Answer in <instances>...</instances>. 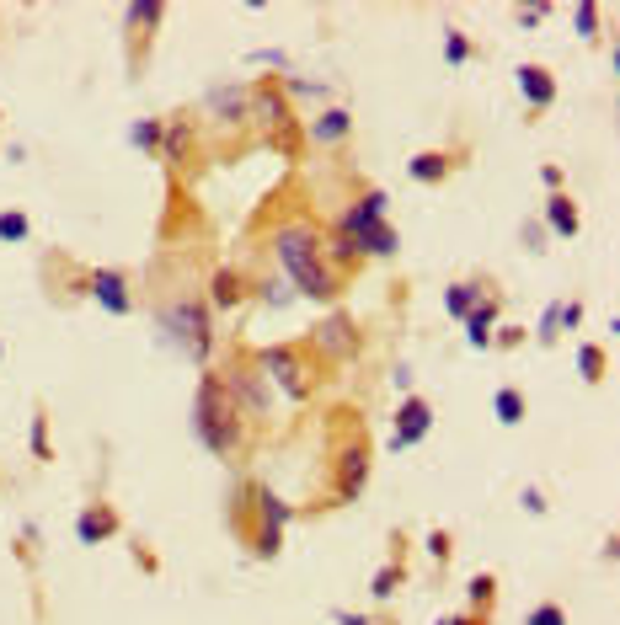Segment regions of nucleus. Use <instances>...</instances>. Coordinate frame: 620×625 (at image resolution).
<instances>
[{
    "mask_svg": "<svg viewBox=\"0 0 620 625\" xmlns=\"http://www.w3.org/2000/svg\"><path fill=\"white\" fill-rule=\"evenodd\" d=\"M273 257H278V268L289 273V284L305 294V300H316V305H337L348 294V284L332 273V262H327V230H321L316 220H294L284 225L273 236Z\"/></svg>",
    "mask_w": 620,
    "mask_h": 625,
    "instance_id": "f257e3e1",
    "label": "nucleus"
},
{
    "mask_svg": "<svg viewBox=\"0 0 620 625\" xmlns=\"http://www.w3.org/2000/svg\"><path fill=\"white\" fill-rule=\"evenodd\" d=\"M188 423H193V439L220 460H246V449H252V423L241 417V406L230 401V390H225V380L214 369L198 374Z\"/></svg>",
    "mask_w": 620,
    "mask_h": 625,
    "instance_id": "f03ea898",
    "label": "nucleus"
},
{
    "mask_svg": "<svg viewBox=\"0 0 620 625\" xmlns=\"http://www.w3.org/2000/svg\"><path fill=\"white\" fill-rule=\"evenodd\" d=\"M294 519V508L278 497L268 481L246 476L241 497H230V535H236L257 561H278L284 556V529Z\"/></svg>",
    "mask_w": 620,
    "mask_h": 625,
    "instance_id": "7ed1b4c3",
    "label": "nucleus"
},
{
    "mask_svg": "<svg viewBox=\"0 0 620 625\" xmlns=\"http://www.w3.org/2000/svg\"><path fill=\"white\" fill-rule=\"evenodd\" d=\"M337 428L332 433V476H337V503H353L364 497L369 487V460H375V444H369V428L359 423V412H337Z\"/></svg>",
    "mask_w": 620,
    "mask_h": 625,
    "instance_id": "20e7f679",
    "label": "nucleus"
},
{
    "mask_svg": "<svg viewBox=\"0 0 620 625\" xmlns=\"http://www.w3.org/2000/svg\"><path fill=\"white\" fill-rule=\"evenodd\" d=\"M161 326H166V337H172L188 358L209 364V353H214V310H209L204 294H177L172 310L161 316Z\"/></svg>",
    "mask_w": 620,
    "mask_h": 625,
    "instance_id": "39448f33",
    "label": "nucleus"
},
{
    "mask_svg": "<svg viewBox=\"0 0 620 625\" xmlns=\"http://www.w3.org/2000/svg\"><path fill=\"white\" fill-rule=\"evenodd\" d=\"M310 342H278V348H252L257 358V369H262V380H268L273 390H289L294 401H305L310 390H316V369H310Z\"/></svg>",
    "mask_w": 620,
    "mask_h": 625,
    "instance_id": "423d86ee",
    "label": "nucleus"
},
{
    "mask_svg": "<svg viewBox=\"0 0 620 625\" xmlns=\"http://www.w3.org/2000/svg\"><path fill=\"white\" fill-rule=\"evenodd\" d=\"M225 380V390H230V401L241 406V417L252 428H262L268 423V412H273V385L262 380V369H257V358H252V348H241V353H230V369H214Z\"/></svg>",
    "mask_w": 620,
    "mask_h": 625,
    "instance_id": "0eeeda50",
    "label": "nucleus"
},
{
    "mask_svg": "<svg viewBox=\"0 0 620 625\" xmlns=\"http://www.w3.org/2000/svg\"><path fill=\"white\" fill-rule=\"evenodd\" d=\"M252 102H257V113L268 118V139L284 150V161H300L305 129L294 123V107H289V97H284V86H278V75H262V81L252 86Z\"/></svg>",
    "mask_w": 620,
    "mask_h": 625,
    "instance_id": "6e6552de",
    "label": "nucleus"
},
{
    "mask_svg": "<svg viewBox=\"0 0 620 625\" xmlns=\"http://www.w3.org/2000/svg\"><path fill=\"white\" fill-rule=\"evenodd\" d=\"M166 22V6H150V0H139V6L123 11V59H129V75L139 81L155 54V33H161Z\"/></svg>",
    "mask_w": 620,
    "mask_h": 625,
    "instance_id": "1a4fd4ad",
    "label": "nucleus"
},
{
    "mask_svg": "<svg viewBox=\"0 0 620 625\" xmlns=\"http://www.w3.org/2000/svg\"><path fill=\"white\" fill-rule=\"evenodd\" d=\"M123 535H129V524H123L118 503L107 492H91L81 503V513H75V540L81 545H107V540H123Z\"/></svg>",
    "mask_w": 620,
    "mask_h": 625,
    "instance_id": "9d476101",
    "label": "nucleus"
},
{
    "mask_svg": "<svg viewBox=\"0 0 620 625\" xmlns=\"http://www.w3.org/2000/svg\"><path fill=\"white\" fill-rule=\"evenodd\" d=\"M514 86H519V102H524V118H546L556 97H562V81H556L551 65H540V59H524V65L514 70Z\"/></svg>",
    "mask_w": 620,
    "mask_h": 625,
    "instance_id": "9b49d317",
    "label": "nucleus"
},
{
    "mask_svg": "<svg viewBox=\"0 0 620 625\" xmlns=\"http://www.w3.org/2000/svg\"><path fill=\"white\" fill-rule=\"evenodd\" d=\"M391 423H396L391 428V449H396V455H401V449H417L433 433V401L423 396V390H407Z\"/></svg>",
    "mask_w": 620,
    "mask_h": 625,
    "instance_id": "f8f14e48",
    "label": "nucleus"
},
{
    "mask_svg": "<svg viewBox=\"0 0 620 625\" xmlns=\"http://www.w3.org/2000/svg\"><path fill=\"white\" fill-rule=\"evenodd\" d=\"M86 294L97 300L107 316H134L139 300H134V284L123 268H86Z\"/></svg>",
    "mask_w": 620,
    "mask_h": 625,
    "instance_id": "ddd939ff",
    "label": "nucleus"
},
{
    "mask_svg": "<svg viewBox=\"0 0 620 625\" xmlns=\"http://www.w3.org/2000/svg\"><path fill=\"white\" fill-rule=\"evenodd\" d=\"M407 577H412V567H407V540H401V529H391V551H385V561L375 567V577H369V599L375 604H391L401 588H407Z\"/></svg>",
    "mask_w": 620,
    "mask_h": 625,
    "instance_id": "4468645a",
    "label": "nucleus"
},
{
    "mask_svg": "<svg viewBox=\"0 0 620 625\" xmlns=\"http://www.w3.org/2000/svg\"><path fill=\"white\" fill-rule=\"evenodd\" d=\"M465 155H471V150H449V145L417 150V155H407V177L423 182V187H444V182L465 166Z\"/></svg>",
    "mask_w": 620,
    "mask_h": 625,
    "instance_id": "2eb2a0df",
    "label": "nucleus"
},
{
    "mask_svg": "<svg viewBox=\"0 0 620 625\" xmlns=\"http://www.w3.org/2000/svg\"><path fill=\"white\" fill-rule=\"evenodd\" d=\"M503 284L492 273H465V278H455V284H444V316L449 321H465L476 305L487 300V294H498Z\"/></svg>",
    "mask_w": 620,
    "mask_h": 625,
    "instance_id": "dca6fc26",
    "label": "nucleus"
},
{
    "mask_svg": "<svg viewBox=\"0 0 620 625\" xmlns=\"http://www.w3.org/2000/svg\"><path fill=\"white\" fill-rule=\"evenodd\" d=\"M305 342H310L316 353H332V358H353V353L364 348V342H359V326H353V321L343 316V310H337L332 321H321V326H316V332H310Z\"/></svg>",
    "mask_w": 620,
    "mask_h": 625,
    "instance_id": "f3484780",
    "label": "nucleus"
},
{
    "mask_svg": "<svg viewBox=\"0 0 620 625\" xmlns=\"http://www.w3.org/2000/svg\"><path fill=\"white\" fill-rule=\"evenodd\" d=\"M305 139H310V145H321V150L348 145V139H353V113H348V107H321V113L305 123Z\"/></svg>",
    "mask_w": 620,
    "mask_h": 625,
    "instance_id": "a211bd4d",
    "label": "nucleus"
},
{
    "mask_svg": "<svg viewBox=\"0 0 620 625\" xmlns=\"http://www.w3.org/2000/svg\"><path fill=\"white\" fill-rule=\"evenodd\" d=\"M503 305H508V294L498 289V294H487V300L476 305L471 316H465V342H471L476 353H487L492 332H498V326H503Z\"/></svg>",
    "mask_w": 620,
    "mask_h": 625,
    "instance_id": "6ab92c4d",
    "label": "nucleus"
},
{
    "mask_svg": "<svg viewBox=\"0 0 620 625\" xmlns=\"http://www.w3.org/2000/svg\"><path fill=\"white\" fill-rule=\"evenodd\" d=\"M348 241L364 252V262H391V257L401 252V230H396L391 220H375V225H364L359 236H348Z\"/></svg>",
    "mask_w": 620,
    "mask_h": 625,
    "instance_id": "aec40b11",
    "label": "nucleus"
},
{
    "mask_svg": "<svg viewBox=\"0 0 620 625\" xmlns=\"http://www.w3.org/2000/svg\"><path fill=\"white\" fill-rule=\"evenodd\" d=\"M252 300V278H246L241 268H220L209 278V310H236Z\"/></svg>",
    "mask_w": 620,
    "mask_h": 625,
    "instance_id": "412c9836",
    "label": "nucleus"
},
{
    "mask_svg": "<svg viewBox=\"0 0 620 625\" xmlns=\"http://www.w3.org/2000/svg\"><path fill=\"white\" fill-rule=\"evenodd\" d=\"M546 225H551V236L578 241V236H583V209H578V198H572V193H546Z\"/></svg>",
    "mask_w": 620,
    "mask_h": 625,
    "instance_id": "4be33fe9",
    "label": "nucleus"
},
{
    "mask_svg": "<svg viewBox=\"0 0 620 625\" xmlns=\"http://www.w3.org/2000/svg\"><path fill=\"white\" fill-rule=\"evenodd\" d=\"M524 412H530V396H524L519 385H498V390H492V423H498V428H519Z\"/></svg>",
    "mask_w": 620,
    "mask_h": 625,
    "instance_id": "5701e85b",
    "label": "nucleus"
},
{
    "mask_svg": "<svg viewBox=\"0 0 620 625\" xmlns=\"http://www.w3.org/2000/svg\"><path fill=\"white\" fill-rule=\"evenodd\" d=\"M578 380L583 385L610 380V348H604V342H578Z\"/></svg>",
    "mask_w": 620,
    "mask_h": 625,
    "instance_id": "b1692460",
    "label": "nucleus"
},
{
    "mask_svg": "<svg viewBox=\"0 0 620 625\" xmlns=\"http://www.w3.org/2000/svg\"><path fill=\"white\" fill-rule=\"evenodd\" d=\"M498 572H476L471 583H465V599H471V615H498Z\"/></svg>",
    "mask_w": 620,
    "mask_h": 625,
    "instance_id": "393cba45",
    "label": "nucleus"
},
{
    "mask_svg": "<svg viewBox=\"0 0 620 625\" xmlns=\"http://www.w3.org/2000/svg\"><path fill=\"white\" fill-rule=\"evenodd\" d=\"M161 139H166V118H134L129 123V145L139 155H161Z\"/></svg>",
    "mask_w": 620,
    "mask_h": 625,
    "instance_id": "a878e982",
    "label": "nucleus"
},
{
    "mask_svg": "<svg viewBox=\"0 0 620 625\" xmlns=\"http://www.w3.org/2000/svg\"><path fill=\"white\" fill-rule=\"evenodd\" d=\"M33 460L38 465H54V417H49V406H33Z\"/></svg>",
    "mask_w": 620,
    "mask_h": 625,
    "instance_id": "bb28decb",
    "label": "nucleus"
},
{
    "mask_svg": "<svg viewBox=\"0 0 620 625\" xmlns=\"http://www.w3.org/2000/svg\"><path fill=\"white\" fill-rule=\"evenodd\" d=\"M444 59L449 65H471V59H482V43L465 33V27H444Z\"/></svg>",
    "mask_w": 620,
    "mask_h": 625,
    "instance_id": "cd10ccee",
    "label": "nucleus"
},
{
    "mask_svg": "<svg viewBox=\"0 0 620 625\" xmlns=\"http://www.w3.org/2000/svg\"><path fill=\"white\" fill-rule=\"evenodd\" d=\"M33 241V214L27 209H0V246H22Z\"/></svg>",
    "mask_w": 620,
    "mask_h": 625,
    "instance_id": "c85d7f7f",
    "label": "nucleus"
},
{
    "mask_svg": "<svg viewBox=\"0 0 620 625\" xmlns=\"http://www.w3.org/2000/svg\"><path fill=\"white\" fill-rule=\"evenodd\" d=\"M583 321H588V305L578 294H556V326H562V337H578Z\"/></svg>",
    "mask_w": 620,
    "mask_h": 625,
    "instance_id": "c756f323",
    "label": "nucleus"
},
{
    "mask_svg": "<svg viewBox=\"0 0 620 625\" xmlns=\"http://www.w3.org/2000/svg\"><path fill=\"white\" fill-rule=\"evenodd\" d=\"M428 556H433V567H449V561H455V535H449V529L444 524H433L428 529Z\"/></svg>",
    "mask_w": 620,
    "mask_h": 625,
    "instance_id": "7c9ffc66",
    "label": "nucleus"
},
{
    "mask_svg": "<svg viewBox=\"0 0 620 625\" xmlns=\"http://www.w3.org/2000/svg\"><path fill=\"white\" fill-rule=\"evenodd\" d=\"M524 342H530V332H524L519 321H503L498 332H492V342H487V348H492V353H519Z\"/></svg>",
    "mask_w": 620,
    "mask_h": 625,
    "instance_id": "2f4dec72",
    "label": "nucleus"
},
{
    "mask_svg": "<svg viewBox=\"0 0 620 625\" xmlns=\"http://www.w3.org/2000/svg\"><path fill=\"white\" fill-rule=\"evenodd\" d=\"M599 22H604V11L594 6V0H583V6L572 11V27L583 33V43H599Z\"/></svg>",
    "mask_w": 620,
    "mask_h": 625,
    "instance_id": "473e14b6",
    "label": "nucleus"
},
{
    "mask_svg": "<svg viewBox=\"0 0 620 625\" xmlns=\"http://www.w3.org/2000/svg\"><path fill=\"white\" fill-rule=\"evenodd\" d=\"M524 625H567V609L556 604V599H540L530 615H524Z\"/></svg>",
    "mask_w": 620,
    "mask_h": 625,
    "instance_id": "72a5a7b5",
    "label": "nucleus"
},
{
    "mask_svg": "<svg viewBox=\"0 0 620 625\" xmlns=\"http://www.w3.org/2000/svg\"><path fill=\"white\" fill-rule=\"evenodd\" d=\"M519 508L530 513V519H546V513H551V497H546V487H519Z\"/></svg>",
    "mask_w": 620,
    "mask_h": 625,
    "instance_id": "f704fd0d",
    "label": "nucleus"
},
{
    "mask_svg": "<svg viewBox=\"0 0 620 625\" xmlns=\"http://www.w3.org/2000/svg\"><path fill=\"white\" fill-rule=\"evenodd\" d=\"M540 182H546V193H567V171L556 166V161H546V166H540Z\"/></svg>",
    "mask_w": 620,
    "mask_h": 625,
    "instance_id": "c9c22d12",
    "label": "nucleus"
},
{
    "mask_svg": "<svg viewBox=\"0 0 620 625\" xmlns=\"http://www.w3.org/2000/svg\"><path fill=\"white\" fill-rule=\"evenodd\" d=\"M546 17H551V6H514V22L519 27H540Z\"/></svg>",
    "mask_w": 620,
    "mask_h": 625,
    "instance_id": "e433bc0d",
    "label": "nucleus"
},
{
    "mask_svg": "<svg viewBox=\"0 0 620 625\" xmlns=\"http://www.w3.org/2000/svg\"><path fill=\"white\" fill-rule=\"evenodd\" d=\"M337 625H396V615H337Z\"/></svg>",
    "mask_w": 620,
    "mask_h": 625,
    "instance_id": "4c0bfd02",
    "label": "nucleus"
},
{
    "mask_svg": "<svg viewBox=\"0 0 620 625\" xmlns=\"http://www.w3.org/2000/svg\"><path fill=\"white\" fill-rule=\"evenodd\" d=\"M391 385L401 390V396H407V390H412V369H407V364H396V369H391Z\"/></svg>",
    "mask_w": 620,
    "mask_h": 625,
    "instance_id": "58836bf2",
    "label": "nucleus"
},
{
    "mask_svg": "<svg viewBox=\"0 0 620 625\" xmlns=\"http://www.w3.org/2000/svg\"><path fill=\"white\" fill-rule=\"evenodd\" d=\"M449 625H492V615H471V609H460V615H449Z\"/></svg>",
    "mask_w": 620,
    "mask_h": 625,
    "instance_id": "ea45409f",
    "label": "nucleus"
},
{
    "mask_svg": "<svg viewBox=\"0 0 620 625\" xmlns=\"http://www.w3.org/2000/svg\"><path fill=\"white\" fill-rule=\"evenodd\" d=\"M0 134H6V113H0Z\"/></svg>",
    "mask_w": 620,
    "mask_h": 625,
    "instance_id": "a19ab883",
    "label": "nucleus"
},
{
    "mask_svg": "<svg viewBox=\"0 0 620 625\" xmlns=\"http://www.w3.org/2000/svg\"><path fill=\"white\" fill-rule=\"evenodd\" d=\"M433 625H449V615H444V620H433Z\"/></svg>",
    "mask_w": 620,
    "mask_h": 625,
    "instance_id": "79ce46f5",
    "label": "nucleus"
},
{
    "mask_svg": "<svg viewBox=\"0 0 620 625\" xmlns=\"http://www.w3.org/2000/svg\"><path fill=\"white\" fill-rule=\"evenodd\" d=\"M0 358H6V342H0Z\"/></svg>",
    "mask_w": 620,
    "mask_h": 625,
    "instance_id": "37998d69",
    "label": "nucleus"
}]
</instances>
